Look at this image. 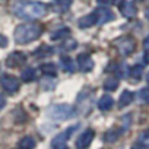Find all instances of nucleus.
<instances>
[{
	"label": "nucleus",
	"mask_w": 149,
	"mask_h": 149,
	"mask_svg": "<svg viewBox=\"0 0 149 149\" xmlns=\"http://www.w3.org/2000/svg\"><path fill=\"white\" fill-rule=\"evenodd\" d=\"M13 12L21 19L34 21V19L42 18L47 13V5L41 2H24V3H18L13 8Z\"/></svg>",
	"instance_id": "obj_1"
},
{
	"label": "nucleus",
	"mask_w": 149,
	"mask_h": 149,
	"mask_svg": "<svg viewBox=\"0 0 149 149\" xmlns=\"http://www.w3.org/2000/svg\"><path fill=\"white\" fill-rule=\"evenodd\" d=\"M41 26L37 24H22L15 28L13 38L18 44H28L40 38L41 35Z\"/></svg>",
	"instance_id": "obj_2"
},
{
	"label": "nucleus",
	"mask_w": 149,
	"mask_h": 149,
	"mask_svg": "<svg viewBox=\"0 0 149 149\" xmlns=\"http://www.w3.org/2000/svg\"><path fill=\"white\" fill-rule=\"evenodd\" d=\"M48 116L54 120H67L76 116V108L69 104H57L48 108Z\"/></svg>",
	"instance_id": "obj_3"
},
{
	"label": "nucleus",
	"mask_w": 149,
	"mask_h": 149,
	"mask_svg": "<svg viewBox=\"0 0 149 149\" xmlns=\"http://www.w3.org/2000/svg\"><path fill=\"white\" fill-rule=\"evenodd\" d=\"M114 45H116V48L118 50V53H120L121 56H127V54H130V53L134 50L136 41H134L132 37L126 35V37L117 38V40L114 41Z\"/></svg>",
	"instance_id": "obj_4"
},
{
	"label": "nucleus",
	"mask_w": 149,
	"mask_h": 149,
	"mask_svg": "<svg viewBox=\"0 0 149 149\" xmlns=\"http://www.w3.org/2000/svg\"><path fill=\"white\" fill-rule=\"evenodd\" d=\"M0 86L5 91L13 94L19 89V81L13 76V74H2V76H0Z\"/></svg>",
	"instance_id": "obj_5"
},
{
	"label": "nucleus",
	"mask_w": 149,
	"mask_h": 149,
	"mask_svg": "<svg viewBox=\"0 0 149 149\" xmlns=\"http://www.w3.org/2000/svg\"><path fill=\"white\" fill-rule=\"evenodd\" d=\"M94 136H95V132L92 129H86L85 132H82L79 134V137L76 140V148L78 149H88L94 140Z\"/></svg>",
	"instance_id": "obj_6"
},
{
	"label": "nucleus",
	"mask_w": 149,
	"mask_h": 149,
	"mask_svg": "<svg viewBox=\"0 0 149 149\" xmlns=\"http://www.w3.org/2000/svg\"><path fill=\"white\" fill-rule=\"evenodd\" d=\"M26 63V56L24 53H19V51H15L12 53L8 58H6V64L12 69H18L21 66H24Z\"/></svg>",
	"instance_id": "obj_7"
},
{
	"label": "nucleus",
	"mask_w": 149,
	"mask_h": 149,
	"mask_svg": "<svg viewBox=\"0 0 149 149\" xmlns=\"http://www.w3.org/2000/svg\"><path fill=\"white\" fill-rule=\"evenodd\" d=\"M78 129V126H72V127H69L67 130H64V132H61L60 134H57L54 139H53V142H51V145H53V148L56 149V148H58V146H63V145H66V142L69 140V137L73 134V132Z\"/></svg>",
	"instance_id": "obj_8"
},
{
	"label": "nucleus",
	"mask_w": 149,
	"mask_h": 149,
	"mask_svg": "<svg viewBox=\"0 0 149 149\" xmlns=\"http://www.w3.org/2000/svg\"><path fill=\"white\" fill-rule=\"evenodd\" d=\"M78 67L82 72H91L94 69V60L88 54H79L78 56Z\"/></svg>",
	"instance_id": "obj_9"
},
{
	"label": "nucleus",
	"mask_w": 149,
	"mask_h": 149,
	"mask_svg": "<svg viewBox=\"0 0 149 149\" xmlns=\"http://www.w3.org/2000/svg\"><path fill=\"white\" fill-rule=\"evenodd\" d=\"M95 16H97V24H105V22H110L114 19V13L105 8H101V9H97L95 10Z\"/></svg>",
	"instance_id": "obj_10"
},
{
	"label": "nucleus",
	"mask_w": 149,
	"mask_h": 149,
	"mask_svg": "<svg viewBox=\"0 0 149 149\" xmlns=\"http://www.w3.org/2000/svg\"><path fill=\"white\" fill-rule=\"evenodd\" d=\"M120 12L124 18L130 19L136 15V8L132 2H129V0H123V2L120 3Z\"/></svg>",
	"instance_id": "obj_11"
},
{
	"label": "nucleus",
	"mask_w": 149,
	"mask_h": 149,
	"mask_svg": "<svg viewBox=\"0 0 149 149\" xmlns=\"http://www.w3.org/2000/svg\"><path fill=\"white\" fill-rule=\"evenodd\" d=\"M73 0H53L51 3V8L54 12H58V13H63L66 10H69V8L72 6Z\"/></svg>",
	"instance_id": "obj_12"
},
{
	"label": "nucleus",
	"mask_w": 149,
	"mask_h": 149,
	"mask_svg": "<svg viewBox=\"0 0 149 149\" xmlns=\"http://www.w3.org/2000/svg\"><path fill=\"white\" fill-rule=\"evenodd\" d=\"M94 25H97L95 12H94V13H89V15H86V16H84V18L79 19V26H81V28H91V26H94Z\"/></svg>",
	"instance_id": "obj_13"
},
{
	"label": "nucleus",
	"mask_w": 149,
	"mask_h": 149,
	"mask_svg": "<svg viewBox=\"0 0 149 149\" xmlns=\"http://www.w3.org/2000/svg\"><path fill=\"white\" fill-rule=\"evenodd\" d=\"M113 105H114V100L110 95H102L98 101V108L101 111H108V110H111Z\"/></svg>",
	"instance_id": "obj_14"
},
{
	"label": "nucleus",
	"mask_w": 149,
	"mask_h": 149,
	"mask_svg": "<svg viewBox=\"0 0 149 149\" xmlns=\"http://www.w3.org/2000/svg\"><path fill=\"white\" fill-rule=\"evenodd\" d=\"M134 100V94L132 91H124L121 95H120V100H118V107L120 108H124L126 105L132 104Z\"/></svg>",
	"instance_id": "obj_15"
},
{
	"label": "nucleus",
	"mask_w": 149,
	"mask_h": 149,
	"mask_svg": "<svg viewBox=\"0 0 149 149\" xmlns=\"http://www.w3.org/2000/svg\"><path fill=\"white\" fill-rule=\"evenodd\" d=\"M123 133V129H111V130H108L105 134H104V140L105 142H116L118 137H120V134Z\"/></svg>",
	"instance_id": "obj_16"
},
{
	"label": "nucleus",
	"mask_w": 149,
	"mask_h": 149,
	"mask_svg": "<svg viewBox=\"0 0 149 149\" xmlns=\"http://www.w3.org/2000/svg\"><path fill=\"white\" fill-rule=\"evenodd\" d=\"M40 70L42 72V74H45V76H56L57 74V69L53 63H44L40 66Z\"/></svg>",
	"instance_id": "obj_17"
},
{
	"label": "nucleus",
	"mask_w": 149,
	"mask_h": 149,
	"mask_svg": "<svg viewBox=\"0 0 149 149\" xmlns=\"http://www.w3.org/2000/svg\"><path fill=\"white\" fill-rule=\"evenodd\" d=\"M142 73H143V67H142L140 64H134V66H132L130 70H129V76H130L133 81H139L140 76H142Z\"/></svg>",
	"instance_id": "obj_18"
},
{
	"label": "nucleus",
	"mask_w": 149,
	"mask_h": 149,
	"mask_svg": "<svg viewBox=\"0 0 149 149\" xmlns=\"http://www.w3.org/2000/svg\"><path fill=\"white\" fill-rule=\"evenodd\" d=\"M35 148V140L31 136H25L19 142V149H34Z\"/></svg>",
	"instance_id": "obj_19"
},
{
	"label": "nucleus",
	"mask_w": 149,
	"mask_h": 149,
	"mask_svg": "<svg viewBox=\"0 0 149 149\" xmlns=\"http://www.w3.org/2000/svg\"><path fill=\"white\" fill-rule=\"evenodd\" d=\"M21 78H22V81L24 82H32V81H35V70L32 69V67H26L24 72H22V74H21Z\"/></svg>",
	"instance_id": "obj_20"
},
{
	"label": "nucleus",
	"mask_w": 149,
	"mask_h": 149,
	"mask_svg": "<svg viewBox=\"0 0 149 149\" xmlns=\"http://www.w3.org/2000/svg\"><path fill=\"white\" fill-rule=\"evenodd\" d=\"M51 53H53V48H51V47H48V45H41L40 48L35 50L34 56H35L37 58H40V57H47V56H50Z\"/></svg>",
	"instance_id": "obj_21"
},
{
	"label": "nucleus",
	"mask_w": 149,
	"mask_h": 149,
	"mask_svg": "<svg viewBox=\"0 0 149 149\" xmlns=\"http://www.w3.org/2000/svg\"><path fill=\"white\" fill-rule=\"evenodd\" d=\"M60 63H61V66H63V69L66 70V72H73L74 70V66H73V61H72V58L69 57V56H63L61 58H60Z\"/></svg>",
	"instance_id": "obj_22"
},
{
	"label": "nucleus",
	"mask_w": 149,
	"mask_h": 149,
	"mask_svg": "<svg viewBox=\"0 0 149 149\" xmlns=\"http://www.w3.org/2000/svg\"><path fill=\"white\" fill-rule=\"evenodd\" d=\"M118 88V79L117 78H108L104 82V89L105 91H114Z\"/></svg>",
	"instance_id": "obj_23"
},
{
	"label": "nucleus",
	"mask_w": 149,
	"mask_h": 149,
	"mask_svg": "<svg viewBox=\"0 0 149 149\" xmlns=\"http://www.w3.org/2000/svg\"><path fill=\"white\" fill-rule=\"evenodd\" d=\"M69 28H60V29H57V31H54V34H51V40H61V38H64V37H67L69 35Z\"/></svg>",
	"instance_id": "obj_24"
},
{
	"label": "nucleus",
	"mask_w": 149,
	"mask_h": 149,
	"mask_svg": "<svg viewBox=\"0 0 149 149\" xmlns=\"http://www.w3.org/2000/svg\"><path fill=\"white\" fill-rule=\"evenodd\" d=\"M139 143H140L143 148H148V146H149V130L145 132V133L139 137Z\"/></svg>",
	"instance_id": "obj_25"
},
{
	"label": "nucleus",
	"mask_w": 149,
	"mask_h": 149,
	"mask_svg": "<svg viewBox=\"0 0 149 149\" xmlns=\"http://www.w3.org/2000/svg\"><path fill=\"white\" fill-rule=\"evenodd\" d=\"M74 48H76V41H74V40H69L64 45H63V50H74Z\"/></svg>",
	"instance_id": "obj_26"
},
{
	"label": "nucleus",
	"mask_w": 149,
	"mask_h": 149,
	"mask_svg": "<svg viewBox=\"0 0 149 149\" xmlns=\"http://www.w3.org/2000/svg\"><path fill=\"white\" fill-rule=\"evenodd\" d=\"M98 2V5H101V6H110V5H113L116 0H97Z\"/></svg>",
	"instance_id": "obj_27"
},
{
	"label": "nucleus",
	"mask_w": 149,
	"mask_h": 149,
	"mask_svg": "<svg viewBox=\"0 0 149 149\" xmlns=\"http://www.w3.org/2000/svg\"><path fill=\"white\" fill-rule=\"evenodd\" d=\"M5 105H6V100H5V97H3V95H0V110H2Z\"/></svg>",
	"instance_id": "obj_28"
},
{
	"label": "nucleus",
	"mask_w": 149,
	"mask_h": 149,
	"mask_svg": "<svg viewBox=\"0 0 149 149\" xmlns=\"http://www.w3.org/2000/svg\"><path fill=\"white\" fill-rule=\"evenodd\" d=\"M143 47H145L146 50H149V35L145 38V41H143Z\"/></svg>",
	"instance_id": "obj_29"
},
{
	"label": "nucleus",
	"mask_w": 149,
	"mask_h": 149,
	"mask_svg": "<svg viewBox=\"0 0 149 149\" xmlns=\"http://www.w3.org/2000/svg\"><path fill=\"white\" fill-rule=\"evenodd\" d=\"M0 45H2V47H5V45H6V38H5V37H2V35H0Z\"/></svg>",
	"instance_id": "obj_30"
},
{
	"label": "nucleus",
	"mask_w": 149,
	"mask_h": 149,
	"mask_svg": "<svg viewBox=\"0 0 149 149\" xmlns=\"http://www.w3.org/2000/svg\"><path fill=\"white\" fill-rule=\"evenodd\" d=\"M145 16H146V19H148V21H149V9H148V10H146V12H145Z\"/></svg>",
	"instance_id": "obj_31"
},
{
	"label": "nucleus",
	"mask_w": 149,
	"mask_h": 149,
	"mask_svg": "<svg viewBox=\"0 0 149 149\" xmlns=\"http://www.w3.org/2000/svg\"><path fill=\"white\" fill-rule=\"evenodd\" d=\"M56 149H69L66 145H63V146H58V148H56Z\"/></svg>",
	"instance_id": "obj_32"
},
{
	"label": "nucleus",
	"mask_w": 149,
	"mask_h": 149,
	"mask_svg": "<svg viewBox=\"0 0 149 149\" xmlns=\"http://www.w3.org/2000/svg\"><path fill=\"white\" fill-rule=\"evenodd\" d=\"M146 81H148V84H149V73L146 74Z\"/></svg>",
	"instance_id": "obj_33"
}]
</instances>
